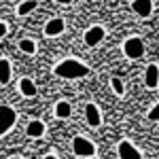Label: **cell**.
<instances>
[{
  "label": "cell",
  "instance_id": "obj_14",
  "mask_svg": "<svg viewBox=\"0 0 159 159\" xmlns=\"http://www.w3.org/2000/svg\"><path fill=\"white\" fill-rule=\"evenodd\" d=\"M70 112H72V106H70L68 102H57V106H55V115H57V119H68Z\"/></svg>",
  "mask_w": 159,
  "mask_h": 159
},
{
  "label": "cell",
  "instance_id": "obj_16",
  "mask_svg": "<svg viewBox=\"0 0 159 159\" xmlns=\"http://www.w3.org/2000/svg\"><path fill=\"white\" fill-rule=\"evenodd\" d=\"M19 49L28 53V55H32L34 51H36V45H34V40H30V38H24V40H19Z\"/></svg>",
  "mask_w": 159,
  "mask_h": 159
},
{
  "label": "cell",
  "instance_id": "obj_10",
  "mask_svg": "<svg viewBox=\"0 0 159 159\" xmlns=\"http://www.w3.org/2000/svg\"><path fill=\"white\" fill-rule=\"evenodd\" d=\"M132 9L140 17H151V13H153V0H134Z\"/></svg>",
  "mask_w": 159,
  "mask_h": 159
},
{
  "label": "cell",
  "instance_id": "obj_20",
  "mask_svg": "<svg viewBox=\"0 0 159 159\" xmlns=\"http://www.w3.org/2000/svg\"><path fill=\"white\" fill-rule=\"evenodd\" d=\"M55 2H60V4H68V2H72V0H55Z\"/></svg>",
  "mask_w": 159,
  "mask_h": 159
},
{
  "label": "cell",
  "instance_id": "obj_7",
  "mask_svg": "<svg viewBox=\"0 0 159 159\" xmlns=\"http://www.w3.org/2000/svg\"><path fill=\"white\" fill-rule=\"evenodd\" d=\"M144 85L148 89H155L159 85V66L157 64H148L147 72H144Z\"/></svg>",
  "mask_w": 159,
  "mask_h": 159
},
{
  "label": "cell",
  "instance_id": "obj_13",
  "mask_svg": "<svg viewBox=\"0 0 159 159\" xmlns=\"http://www.w3.org/2000/svg\"><path fill=\"white\" fill-rule=\"evenodd\" d=\"M11 81V64H9V60H0V83L2 85H7Z\"/></svg>",
  "mask_w": 159,
  "mask_h": 159
},
{
  "label": "cell",
  "instance_id": "obj_17",
  "mask_svg": "<svg viewBox=\"0 0 159 159\" xmlns=\"http://www.w3.org/2000/svg\"><path fill=\"white\" fill-rule=\"evenodd\" d=\"M110 85H112V89H115V93H117V96H123V93H125V87H123V81L119 79V76H115V79L110 81Z\"/></svg>",
  "mask_w": 159,
  "mask_h": 159
},
{
  "label": "cell",
  "instance_id": "obj_22",
  "mask_svg": "<svg viewBox=\"0 0 159 159\" xmlns=\"http://www.w3.org/2000/svg\"><path fill=\"white\" fill-rule=\"evenodd\" d=\"M11 159H21V157H11Z\"/></svg>",
  "mask_w": 159,
  "mask_h": 159
},
{
  "label": "cell",
  "instance_id": "obj_19",
  "mask_svg": "<svg viewBox=\"0 0 159 159\" xmlns=\"http://www.w3.org/2000/svg\"><path fill=\"white\" fill-rule=\"evenodd\" d=\"M4 34H7V24H4V21H0V38L4 36Z\"/></svg>",
  "mask_w": 159,
  "mask_h": 159
},
{
  "label": "cell",
  "instance_id": "obj_15",
  "mask_svg": "<svg viewBox=\"0 0 159 159\" xmlns=\"http://www.w3.org/2000/svg\"><path fill=\"white\" fill-rule=\"evenodd\" d=\"M36 0H24L19 7H17V15H28V13H32L34 9H36Z\"/></svg>",
  "mask_w": 159,
  "mask_h": 159
},
{
  "label": "cell",
  "instance_id": "obj_12",
  "mask_svg": "<svg viewBox=\"0 0 159 159\" xmlns=\"http://www.w3.org/2000/svg\"><path fill=\"white\" fill-rule=\"evenodd\" d=\"M19 91L28 96V98H32V96H36V85H34V81L32 79H21L19 81Z\"/></svg>",
  "mask_w": 159,
  "mask_h": 159
},
{
  "label": "cell",
  "instance_id": "obj_6",
  "mask_svg": "<svg viewBox=\"0 0 159 159\" xmlns=\"http://www.w3.org/2000/svg\"><path fill=\"white\" fill-rule=\"evenodd\" d=\"M104 36H106V30H104L102 25H91L85 32V45L96 47V45H100V43L104 40Z\"/></svg>",
  "mask_w": 159,
  "mask_h": 159
},
{
  "label": "cell",
  "instance_id": "obj_2",
  "mask_svg": "<svg viewBox=\"0 0 159 159\" xmlns=\"http://www.w3.org/2000/svg\"><path fill=\"white\" fill-rule=\"evenodd\" d=\"M123 53H125V57H129V60H140V57L144 55V43H142V38H138V36L127 38V40L123 43Z\"/></svg>",
  "mask_w": 159,
  "mask_h": 159
},
{
  "label": "cell",
  "instance_id": "obj_8",
  "mask_svg": "<svg viewBox=\"0 0 159 159\" xmlns=\"http://www.w3.org/2000/svg\"><path fill=\"white\" fill-rule=\"evenodd\" d=\"M85 119L87 123L91 125V127H100V123H102V115H100V108L96 106V104H87L85 106Z\"/></svg>",
  "mask_w": 159,
  "mask_h": 159
},
{
  "label": "cell",
  "instance_id": "obj_9",
  "mask_svg": "<svg viewBox=\"0 0 159 159\" xmlns=\"http://www.w3.org/2000/svg\"><path fill=\"white\" fill-rule=\"evenodd\" d=\"M64 30H66V21L61 17H55V19L47 21V25H45V34L47 36H60Z\"/></svg>",
  "mask_w": 159,
  "mask_h": 159
},
{
  "label": "cell",
  "instance_id": "obj_3",
  "mask_svg": "<svg viewBox=\"0 0 159 159\" xmlns=\"http://www.w3.org/2000/svg\"><path fill=\"white\" fill-rule=\"evenodd\" d=\"M72 148L79 157H93L96 155V144L91 140H87L83 136H74L72 140Z\"/></svg>",
  "mask_w": 159,
  "mask_h": 159
},
{
  "label": "cell",
  "instance_id": "obj_11",
  "mask_svg": "<svg viewBox=\"0 0 159 159\" xmlns=\"http://www.w3.org/2000/svg\"><path fill=\"white\" fill-rule=\"evenodd\" d=\"M25 132H28L30 138H40V136L45 134V123H43V121H30Z\"/></svg>",
  "mask_w": 159,
  "mask_h": 159
},
{
  "label": "cell",
  "instance_id": "obj_5",
  "mask_svg": "<svg viewBox=\"0 0 159 159\" xmlns=\"http://www.w3.org/2000/svg\"><path fill=\"white\" fill-rule=\"evenodd\" d=\"M117 153H119V159H142V153L129 140H121L117 147Z\"/></svg>",
  "mask_w": 159,
  "mask_h": 159
},
{
  "label": "cell",
  "instance_id": "obj_21",
  "mask_svg": "<svg viewBox=\"0 0 159 159\" xmlns=\"http://www.w3.org/2000/svg\"><path fill=\"white\" fill-rule=\"evenodd\" d=\"M45 159H57V157H55V155H47Z\"/></svg>",
  "mask_w": 159,
  "mask_h": 159
},
{
  "label": "cell",
  "instance_id": "obj_4",
  "mask_svg": "<svg viewBox=\"0 0 159 159\" xmlns=\"http://www.w3.org/2000/svg\"><path fill=\"white\" fill-rule=\"evenodd\" d=\"M15 121H17V112H15V108L2 104V106H0V136L7 134L13 125H15Z\"/></svg>",
  "mask_w": 159,
  "mask_h": 159
},
{
  "label": "cell",
  "instance_id": "obj_1",
  "mask_svg": "<svg viewBox=\"0 0 159 159\" xmlns=\"http://www.w3.org/2000/svg\"><path fill=\"white\" fill-rule=\"evenodd\" d=\"M53 72L60 79H83L89 74V68L79 60H64L53 68Z\"/></svg>",
  "mask_w": 159,
  "mask_h": 159
},
{
  "label": "cell",
  "instance_id": "obj_18",
  "mask_svg": "<svg viewBox=\"0 0 159 159\" xmlns=\"http://www.w3.org/2000/svg\"><path fill=\"white\" fill-rule=\"evenodd\" d=\"M148 119H151V121H159V102L148 110Z\"/></svg>",
  "mask_w": 159,
  "mask_h": 159
}]
</instances>
